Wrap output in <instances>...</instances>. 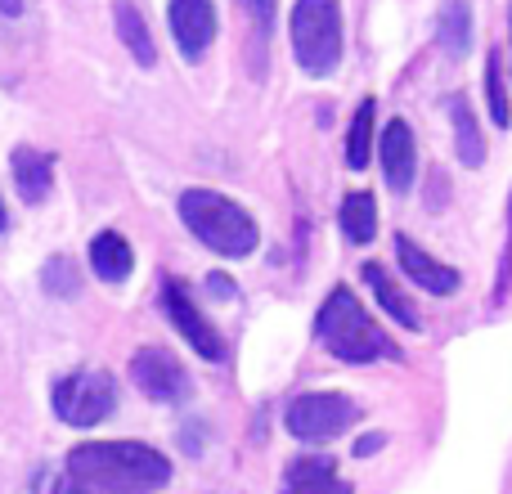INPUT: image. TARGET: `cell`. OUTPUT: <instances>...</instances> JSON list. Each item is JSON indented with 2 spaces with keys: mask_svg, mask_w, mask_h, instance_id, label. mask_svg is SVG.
Listing matches in <instances>:
<instances>
[{
  "mask_svg": "<svg viewBox=\"0 0 512 494\" xmlns=\"http://www.w3.org/2000/svg\"><path fill=\"white\" fill-rule=\"evenodd\" d=\"M68 477L90 494L99 490L144 494V490L167 486L171 463L167 454H158L153 445H140V441H90L68 454Z\"/></svg>",
  "mask_w": 512,
  "mask_h": 494,
  "instance_id": "cell-1",
  "label": "cell"
},
{
  "mask_svg": "<svg viewBox=\"0 0 512 494\" xmlns=\"http://www.w3.org/2000/svg\"><path fill=\"white\" fill-rule=\"evenodd\" d=\"M315 333L337 360L346 364H373V360H400V346L373 324V315L355 301L351 288H333L315 315Z\"/></svg>",
  "mask_w": 512,
  "mask_h": 494,
  "instance_id": "cell-2",
  "label": "cell"
},
{
  "mask_svg": "<svg viewBox=\"0 0 512 494\" xmlns=\"http://www.w3.org/2000/svg\"><path fill=\"white\" fill-rule=\"evenodd\" d=\"M180 221L198 243L221 256H252L256 239H261L248 207L216 194V189H185L180 194Z\"/></svg>",
  "mask_w": 512,
  "mask_h": 494,
  "instance_id": "cell-3",
  "label": "cell"
},
{
  "mask_svg": "<svg viewBox=\"0 0 512 494\" xmlns=\"http://www.w3.org/2000/svg\"><path fill=\"white\" fill-rule=\"evenodd\" d=\"M292 59L306 77H328L342 63V5L337 0H297L292 5Z\"/></svg>",
  "mask_w": 512,
  "mask_h": 494,
  "instance_id": "cell-4",
  "label": "cell"
},
{
  "mask_svg": "<svg viewBox=\"0 0 512 494\" xmlns=\"http://www.w3.org/2000/svg\"><path fill=\"white\" fill-rule=\"evenodd\" d=\"M117 409V382L104 369H77L54 387V414L68 427H99Z\"/></svg>",
  "mask_w": 512,
  "mask_h": 494,
  "instance_id": "cell-5",
  "label": "cell"
},
{
  "mask_svg": "<svg viewBox=\"0 0 512 494\" xmlns=\"http://www.w3.org/2000/svg\"><path fill=\"white\" fill-rule=\"evenodd\" d=\"M355 418H360V405L351 396H342V391H306V396H297L288 405L283 427L297 441H333L346 427H355Z\"/></svg>",
  "mask_w": 512,
  "mask_h": 494,
  "instance_id": "cell-6",
  "label": "cell"
},
{
  "mask_svg": "<svg viewBox=\"0 0 512 494\" xmlns=\"http://www.w3.org/2000/svg\"><path fill=\"white\" fill-rule=\"evenodd\" d=\"M131 382L158 405H176V400L189 396V378L180 369V360L162 346H144V351L131 355Z\"/></svg>",
  "mask_w": 512,
  "mask_h": 494,
  "instance_id": "cell-7",
  "label": "cell"
},
{
  "mask_svg": "<svg viewBox=\"0 0 512 494\" xmlns=\"http://www.w3.org/2000/svg\"><path fill=\"white\" fill-rule=\"evenodd\" d=\"M162 306H167L176 333L185 337V346H194L203 360H221V355H225L221 333H216V324L203 315V310H198V301L185 292V283H167V288H162Z\"/></svg>",
  "mask_w": 512,
  "mask_h": 494,
  "instance_id": "cell-8",
  "label": "cell"
},
{
  "mask_svg": "<svg viewBox=\"0 0 512 494\" xmlns=\"http://www.w3.org/2000/svg\"><path fill=\"white\" fill-rule=\"evenodd\" d=\"M167 23L176 36V50L189 63H198L216 41V5L212 0H171L167 5Z\"/></svg>",
  "mask_w": 512,
  "mask_h": 494,
  "instance_id": "cell-9",
  "label": "cell"
},
{
  "mask_svg": "<svg viewBox=\"0 0 512 494\" xmlns=\"http://www.w3.org/2000/svg\"><path fill=\"white\" fill-rule=\"evenodd\" d=\"M378 162H382V180H387L391 194H409L418 176V140L409 122H387L378 140Z\"/></svg>",
  "mask_w": 512,
  "mask_h": 494,
  "instance_id": "cell-10",
  "label": "cell"
},
{
  "mask_svg": "<svg viewBox=\"0 0 512 494\" xmlns=\"http://www.w3.org/2000/svg\"><path fill=\"white\" fill-rule=\"evenodd\" d=\"M396 261H400V274H409L418 288L436 292V297H454L463 288V274L454 265L436 261L432 252H423L418 239H409V234H396Z\"/></svg>",
  "mask_w": 512,
  "mask_h": 494,
  "instance_id": "cell-11",
  "label": "cell"
},
{
  "mask_svg": "<svg viewBox=\"0 0 512 494\" xmlns=\"http://www.w3.org/2000/svg\"><path fill=\"white\" fill-rule=\"evenodd\" d=\"M279 494H351V481H342V472H337L333 459H324V454H306V459L288 463Z\"/></svg>",
  "mask_w": 512,
  "mask_h": 494,
  "instance_id": "cell-12",
  "label": "cell"
},
{
  "mask_svg": "<svg viewBox=\"0 0 512 494\" xmlns=\"http://www.w3.org/2000/svg\"><path fill=\"white\" fill-rule=\"evenodd\" d=\"M9 176H14V189L23 203H45L54 185V167H50V153L32 149V144H18L14 158H9Z\"/></svg>",
  "mask_w": 512,
  "mask_h": 494,
  "instance_id": "cell-13",
  "label": "cell"
},
{
  "mask_svg": "<svg viewBox=\"0 0 512 494\" xmlns=\"http://www.w3.org/2000/svg\"><path fill=\"white\" fill-rule=\"evenodd\" d=\"M90 270H95L104 283H126L135 270L131 243H126L117 230H99L95 239H90Z\"/></svg>",
  "mask_w": 512,
  "mask_h": 494,
  "instance_id": "cell-14",
  "label": "cell"
},
{
  "mask_svg": "<svg viewBox=\"0 0 512 494\" xmlns=\"http://www.w3.org/2000/svg\"><path fill=\"white\" fill-rule=\"evenodd\" d=\"M113 27L140 68H153V63H158V45H153L149 23H144V14L135 9V0H113Z\"/></svg>",
  "mask_w": 512,
  "mask_h": 494,
  "instance_id": "cell-15",
  "label": "cell"
},
{
  "mask_svg": "<svg viewBox=\"0 0 512 494\" xmlns=\"http://www.w3.org/2000/svg\"><path fill=\"white\" fill-rule=\"evenodd\" d=\"M360 274H364V283H369V288H373V297H378V306L387 310V315L396 319L400 328H418V324H423V319H418V310H414V301H409L405 292H400V283L391 279V274L382 270L378 261H369Z\"/></svg>",
  "mask_w": 512,
  "mask_h": 494,
  "instance_id": "cell-16",
  "label": "cell"
},
{
  "mask_svg": "<svg viewBox=\"0 0 512 494\" xmlns=\"http://www.w3.org/2000/svg\"><path fill=\"white\" fill-rule=\"evenodd\" d=\"M450 122H454V144H459L463 167H481L486 162V135L477 126V113L463 95H450Z\"/></svg>",
  "mask_w": 512,
  "mask_h": 494,
  "instance_id": "cell-17",
  "label": "cell"
},
{
  "mask_svg": "<svg viewBox=\"0 0 512 494\" xmlns=\"http://www.w3.org/2000/svg\"><path fill=\"white\" fill-rule=\"evenodd\" d=\"M436 41H441L454 59H463V54L472 50V5L468 0H445V5L436 9Z\"/></svg>",
  "mask_w": 512,
  "mask_h": 494,
  "instance_id": "cell-18",
  "label": "cell"
},
{
  "mask_svg": "<svg viewBox=\"0 0 512 494\" xmlns=\"http://www.w3.org/2000/svg\"><path fill=\"white\" fill-rule=\"evenodd\" d=\"M337 225L351 243H373L378 239V203L373 194H346L342 212H337Z\"/></svg>",
  "mask_w": 512,
  "mask_h": 494,
  "instance_id": "cell-19",
  "label": "cell"
},
{
  "mask_svg": "<svg viewBox=\"0 0 512 494\" xmlns=\"http://www.w3.org/2000/svg\"><path fill=\"white\" fill-rule=\"evenodd\" d=\"M373 122H378V104H373L369 95H364V104L355 108V117H351V131H346V167L351 171H364L369 167V158H373Z\"/></svg>",
  "mask_w": 512,
  "mask_h": 494,
  "instance_id": "cell-20",
  "label": "cell"
},
{
  "mask_svg": "<svg viewBox=\"0 0 512 494\" xmlns=\"http://www.w3.org/2000/svg\"><path fill=\"white\" fill-rule=\"evenodd\" d=\"M41 292H50V297H59V301H72L77 297V265H72L68 256H50V261L41 265Z\"/></svg>",
  "mask_w": 512,
  "mask_h": 494,
  "instance_id": "cell-21",
  "label": "cell"
},
{
  "mask_svg": "<svg viewBox=\"0 0 512 494\" xmlns=\"http://www.w3.org/2000/svg\"><path fill=\"white\" fill-rule=\"evenodd\" d=\"M486 99H490V117H495V126H508L512 122V104H508L504 77H499V54H490L486 59Z\"/></svg>",
  "mask_w": 512,
  "mask_h": 494,
  "instance_id": "cell-22",
  "label": "cell"
},
{
  "mask_svg": "<svg viewBox=\"0 0 512 494\" xmlns=\"http://www.w3.org/2000/svg\"><path fill=\"white\" fill-rule=\"evenodd\" d=\"M32 494H90V490H81L77 486V481H72L68 477V468H41V472H36V481H32Z\"/></svg>",
  "mask_w": 512,
  "mask_h": 494,
  "instance_id": "cell-23",
  "label": "cell"
},
{
  "mask_svg": "<svg viewBox=\"0 0 512 494\" xmlns=\"http://www.w3.org/2000/svg\"><path fill=\"white\" fill-rule=\"evenodd\" d=\"M239 5L248 9V14H252L261 27H270V18H274V0H239Z\"/></svg>",
  "mask_w": 512,
  "mask_h": 494,
  "instance_id": "cell-24",
  "label": "cell"
},
{
  "mask_svg": "<svg viewBox=\"0 0 512 494\" xmlns=\"http://www.w3.org/2000/svg\"><path fill=\"white\" fill-rule=\"evenodd\" d=\"M382 445H387V436H382V432H369V436H360V441H355V454H360V459H369V454H378Z\"/></svg>",
  "mask_w": 512,
  "mask_h": 494,
  "instance_id": "cell-25",
  "label": "cell"
},
{
  "mask_svg": "<svg viewBox=\"0 0 512 494\" xmlns=\"http://www.w3.org/2000/svg\"><path fill=\"white\" fill-rule=\"evenodd\" d=\"M0 14H5V18H18V14H23V0H0Z\"/></svg>",
  "mask_w": 512,
  "mask_h": 494,
  "instance_id": "cell-26",
  "label": "cell"
},
{
  "mask_svg": "<svg viewBox=\"0 0 512 494\" xmlns=\"http://www.w3.org/2000/svg\"><path fill=\"white\" fill-rule=\"evenodd\" d=\"M9 230V216H5V198H0V234Z\"/></svg>",
  "mask_w": 512,
  "mask_h": 494,
  "instance_id": "cell-27",
  "label": "cell"
},
{
  "mask_svg": "<svg viewBox=\"0 0 512 494\" xmlns=\"http://www.w3.org/2000/svg\"><path fill=\"white\" fill-rule=\"evenodd\" d=\"M508 23H512V14H508Z\"/></svg>",
  "mask_w": 512,
  "mask_h": 494,
  "instance_id": "cell-28",
  "label": "cell"
}]
</instances>
